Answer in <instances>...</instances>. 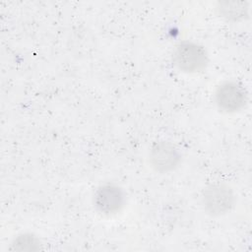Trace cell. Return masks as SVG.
<instances>
[{"label": "cell", "instance_id": "obj_3", "mask_svg": "<svg viewBox=\"0 0 252 252\" xmlns=\"http://www.w3.org/2000/svg\"><path fill=\"white\" fill-rule=\"evenodd\" d=\"M245 89L238 83L226 81L221 83L215 92V101L218 108L226 113L242 109L246 103Z\"/></svg>", "mask_w": 252, "mask_h": 252}, {"label": "cell", "instance_id": "obj_1", "mask_svg": "<svg viewBox=\"0 0 252 252\" xmlns=\"http://www.w3.org/2000/svg\"><path fill=\"white\" fill-rule=\"evenodd\" d=\"M173 61L180 71L196 73L206 68L208 56L203 46L195 42L184 41L176 46L173 53Z\"/></svg>", "mask_w": 252, "mask_h": 252}, {"label": "cell", "instance_id": "obj_6", "mask_svg": "<svg viewBox=\"0 0 252 252\" xmlns=\"http://www.w3.org/2000/svg\"><path fill=\"white\" fill-rule=\"evenodd\" d=\"M217 11L220 17L226 20L238 21L244 19L247 16L248 3L236 1H222L218 3Z\"/></svg>", "mask_w": 252, "mask_h": 252}, {"label": "cell", "instance_id": "obj_4", "mask_svg": "<svg viewBox=\"0 0 252 252\" xmlns=\"http://www.w3.org/2000/svg\"><path fill=\"white\" fill-rule=\"evenodd\" d=\"M180 158L181 156L177 148L167 141L155 143L149 153L151 166L160 173L173 170L179 164Z\"/></svg>", "mask_w": 252, "mask_h": 252}, {"label": "cell", "instance_id": "obj_7", "mask_svg": "<svg viewBox=\"0 0 252 252\" xmlns=\"http://www.w3.org/2000/svg\"><path fill=\"white\" fill-rule=\"evenodd\" d=\"M38 244H40L39 240L36 236L31 233H23L18 235L14 241L12 242L13 250H36L38 249Z\"/></svg>", "mask_w": 252, "mask_h": 252}, {"label": "cell", "instance_id": "obj_2", "mask_svg": "<svg viewBox=\"0 0 252 252\" xmlns=\"http://www.w3.org/2000/svg\"><path fill=\"white\" fill-rule=\"evenodd\" d=\"M202 202L205 210L210 215L220 216L232 208L234 195L230 187L225 184H210L203 191Z\"/></svg>", "mask_w": 252, "mask_h": 252}, {"label": "cell", "instance_id": "obj_5", "mask_svg": "<svg viewBox=\"0 0 252 252\" xmlns=\"http://www.w3.org/2000/svg\"><path fill=\"white\" fill-rule=\"evenodd\" d=\"M124 193L114 184H104L94 193V204L97 212L105 216L118 213L124 206Z\"/></svg>", "mask_w": 252, "mask_h": 252}]
</instances>
